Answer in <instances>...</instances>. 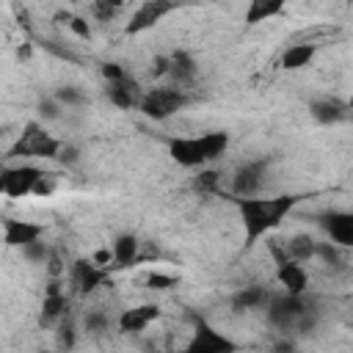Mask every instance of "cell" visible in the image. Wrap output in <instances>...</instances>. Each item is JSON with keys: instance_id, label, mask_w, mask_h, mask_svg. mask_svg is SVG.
Returning <instances> with one entry per match:
<instances>
[{"instance_id": "f546056e", "label": "cell", "mask_w": 353, "mask_h": 353, "mask_svg": "<svg viewBox=\"0 0 353 353\" xmlns=\"http://www.w3.org/2000/svg\"><path fill=\"white\" fill-rule=\"evenodd\" d=\"M69 28H72L77 36H83V39H88V33H91V30H88V25H85L83 19H77V17H72V19H69Z\"/></svg>"}, {"instance_id": "4dcf8cb0", "label": "cell", "mask_w": 353, "mask_h": 353, "mask_svg": "<svg viewBox=\"0 0 353 353\" xmlns=\"http://www.w3.org/2000/svg\"><path fill=\"white\" fill-rule=\"evenodd\" d=\"M347 108H350V110H353V94H350V99H347Z\"/></svg>"}, {"instance_id": "cb8c5ba5", "label": "cell", "mask_w": 353, "mask_h": 353, "mask_svg": "<svg viewBox=\"0 0 353 353\" xmlns=\"http://www.w3.org/2000/svg\"><path fill=\"white\" fill-rule=\"evenodd\" d=\"M146 284H149L152 290H168V287L176 284V279H174V276H165V273H152V276L146 279Z\"/></svg>"}, {"instance_id": "5b68a950", "label": "cell", "mask_w": 353, "mask_h": 353, "mask_svg": "<svg viewBox=\"0 0 353 353\" xmlns=\"http://www.w3.org/2000/svg\"><path fill=\"white\" fill-rule=\"evenodd\" d=\"M270 254L276 256V279H279V284L290 292V295H303V290L309 287V276H306V270L298 265V259H290V254H287V248H281V245H270Z\"/></svg>"}, {"instance_id": "7c38bea8", "label": "cell", "mask_w": 353, "mask_h": 353, "mask_svg": "<svg viewBox=\"0 0 353 353\" xmlns=\"http://www.w3.org/2000/svg\"><path fill=\"white\" fill-rule=\"evenodd\" d=\"M157 317H160V306H154V303L132 306V309H124V312L119 314V328L127 331V334L143 331V328H146L152 320H157Z\"/></svg>"}, {"instance_id": "8fae6325", "label": "cell", "mask_w": 353, "mask_h": 353, "mask_svg": "<svg viewBox=\"0 0 353 353\" xmlns=\"http://www.w3.org/2000/svg\"><path fill=\"white\" fill-rule=\"evenodd\" d=\"M44 234L41 223H30V221H6V245L11 248H25L28 243H36Z\"/></svg>"}, {"instance_id": "52a82bcc", "label": "cell", "mask_w": 353, "mask_h": 353, "mask_svg": "<svg viewBox=\"0 0 353 353\" xmlns=\"http://www.w3.org/2000/svg\"><path fill=\"white\" fill-rule=\"evenodd\" d=\"M41 168L36 165H8L0 176V188L6 196L11 199H19V196H28L36 190V182L41 179Z\"/></svg>"}, {"instance_id": "d4e9b609", "label": "cell", "mask_w": 353, "mask_h": 353, "mask_svg": "<svg viewBox=\"0 0 353 353\" xmlns=\"http://www.w3.org/2000/svg\"><path fill=\"white\" fill-rule=\"evenodd\" d=\"M85 328L88 331H105L108 328V317L99 314V312H88L85 314Z\"/></svg>"}, {"instance_id": "8992f818", "label": "cell", "mask_w": 353, "mask_h": 353, "mask_svg": "<svg viewBox=\"0 0 353 353\" xmlns=\"http://www.w3.org/2000/svg\"><path fill=\"white\" fill-rule=\"evenodd\" d=\"M179 8V0H143L135 11H132V17H130V22H127V33L130 36H135V33H143V30H149V28H154L163 17H168L171 11H176Z\"/></svg>"}, {"instance_id": "f1b7e54d", "label": "cell", "mask_w": 353, "mask_h": 353, "mask_svg": "<svg viewBox=\"0 0 353 353\" xmlns=\"http://www.w3.org/2000/svg\"><path fill=\"white\" fill-rule=\"evenodd\" d=\"M97 265H102V268H108L110 262H113V248H99L94 256H91Z\"/></svg>"}, {"instance_id": "e0dca14e", "label": "cell", "mask_w": 353, "mask_h": 353, "mask_svg": "<svg viewBox=\"0 0 353 353\" xmlns=\"http://www.w3.org/2000/svg\"><path fill=\"white\" fill-rule=\"evenodd\" d=\"M287 0H248V11H245V25H259L265 19H273L284 11Z\"/></svg>"}, {"instance_id": "4fadbf2b", "label": "cell", "mask_w": 353, "mask_h": 353, "mask_svg": "<svg viewBox=\"0 0 353 353\" xmlns=\"http://www.w3.org/2000/svg\"><path fill=\"white\" fill-rule=\"evenodd\" d=\"M262 176H265V165L262 163H245L237 168L234 174V182H232V190L234 196H254L262 185Z\"/></svg>"}, {"instance_id": "9a60e30c", "label": "cell", "mask_w": 353, "mask_h": 353, "mask_svg": "<svg viewBox=\"0 0 353 353\" xmlns=\"http://www.w3.org/2000/svg\"><path fill=\"white\" fill-rule=\"evenodd\" d=\"M66 306H69V301H66V295L61 292V287H58V281H52V284L47 287V295H44V303H41V323H44V325H50V323H55L58 317H63V314H66Z\"/></svg>"}, {"instance_id": "484cf974", "label": "cell", "mask_w": 353, "mask_h": 353, "mask_svg": "<svg viewBox=\"0 0 353 353\" xmlns=\"http://www.w3.org/2000/svg\"><path fill=\"white\" fill-rule=\"evenodd\" d=\"M55 97H58L61 102H66V105H80V102H83V94L74 91V88H61Z\"/></svg>"}, {"instance_id": "603a6c76", "label": "cell", "mask_w": 353, "mask_h": 353, "mask_svg": "<svg viewBox=\"0 0 353 353\" xmlns=\"http://www.w3.org/2000/svg\"><path fill=\"white\" fill-rule=\"evenodd\" d=\"M121 6H124V0H94V3H91V11H94L97 19L108 22V19H113V17L119 14Z\"/></svg>"}, {"instance_id": "7402d4cb", "label": "cell", "mask_w": 353, "mask_h": 353, "mask_svg": "<svg viewBox=\"0 0 353 353\" xmlns=\"http://www.w3.org/2000/svg\"><path fill=\"white\" fill-rule=\"evenodd\" d=\"M262 303H268V292L262 287H248V290L234 295V306L237 309H259Z\"/></svg>"}, {"instance_id": "d6986e66", "label": "cell", "mask_w": 353, "mask_h": 353, "mask_svg": "<svg viewBox=\"0 0 353 353\" xmlns=\"http://www.w3.org/2000/svg\"><path fill=\"white\" fill-rule=\"evenodd\" d=\"M171 58V66H168V74L174 77V83L182 88V85H188L193 77H196V63H193V58L188 55V52H182V50H176L174 55H168Z\"/></svg>"}, {"instance_id": "83f0119b", "label": "cell", "mask_w": 353, "mask_h": 353, "mask_svg": "<svg viewBox=\"0 0 353 353\" xmlns=\"http://www.w3.org/2000/svg\"><path fill=\"white\" fill-rule=\"evenodd\" d=\"M102 77L105 80H119V77H124V69L119 63H102Z\"/></svg>"}, {"instance_id": "6da1fadb", "label": "cell", "mask_w": 353, "mask_h": 353, "mask_svg": "<svg viewBox=\"0 0 353 353\" xmlns=\"http://www.w3.org/2000/svg\"><path fill=\"white\" fill-rule=\"evenodd\" d=\"M243 229H245V243L254 245L259 237H265L270 229H276L284 215L298 204L295 196H273V199H256V196H234Z\"/></svg>"}, {"instance_id": "7a4b0ae2", "label": "cell", "mask_w": 353, "mask_h": 353, "mask_svg": "<svg viewBox=\"0 0 353 353\" xmlns=\"http://www.w3.org/2000/svg\"><path fill=\"white\" fill-rule=\"evenodd\" d=\"M229 146V132H204L196 138H174L168 143V154L185 165V168H196L204 165L210 160H218Z\"/></svg>"}, {"instance_id": "2e32d148", "label": "cell", "mask_w": 353, "mask_h": 353, "mask_svg": "<svg viewBox=\"0 0 353 353\" xmlns=\"http://www.w3.org/2000/svg\"><path fill=\"white\" fill-rule=\"evenodd\" d=\"M298 298H301V295H290V292H287V298L273 301V303H270V320L279 323V325H290L295 317H301V314H303V303H301Z\"/></svg>"}, {"instance_id": "44dd1931", "label": "cell", "mask_w": 353, "mask_h": 353, "mask_svg": "<svg viewBox=\"0 0 353 353\" xmlns=\"http://www.w3.org/2000/svg\"><path fill=\"white\" fill-rule=\"evenodd\" d=\"M284 248H287L290 259H298V262L312 259V256L317 254V243H314L309 234H295L290 243H284Z\"/></svg>"}, {"instance_id": "277c9868", "label": "cell", "mask_w": 353, "mask_h": 353, "mask_svg": "<svg viewBox=\"0 0 353 353\" xmlns=\"http://www.w3.org/2000/svg\"><path fill=\"white\" fill-rule=\"evenodd\" d=\"M61 152V141H55L50 132H44L36 121L25 124V132L11 146L8 157H55Z\"/></svg>"}, {"instance_id": "4316f807", "label": "cell", "mask_w": 353, "mask_h": 353, "mask_svg": "<svg viewBox=\"0 0 353 353\" xmlns=\"http://www.w3.org/2000/svg\"><path fill=\"white\" fill-rule=\"evenodd\" d=\"M215 182H218V174L215 171H204V174H199L196 188L199 190H210V188H215Z\"/></svg>"}, {"instance_id": "3957f363", "label": "cell", "mask_w": 353, "mask_h": 353, "mask_svg": "<svg viewBox=\"0 0 353 353\" xmlns=\"http://www.w3.org/2000/svg\"><path fill=\"white\" fill-rule=\"evenodd\" d=\"M185 105H188L185 88H179V85H160V88L143 91V99H141L138 108L143 110V116H149L154 121H163V119L174 116L179 108H185Z\"/></svg>"}, {"instance_id": "5bb4252c", "label": "cell", "mask_w": 353, "mask_h": 353, "mask_svg": "<svg viewBox=\"0 0 353 353\" xmlns=\"http://www.w3.org/2000/svg\"><path fill=\"white\" fill-rule=\"evenodd\" d=\"M331 240L342 248H353V212H331L323 221Z\"/></svg>"}, {"instance_id": "9c48e42d", "label": "cell", "mask_w": 353, "mask_h": 353, "mask_svg": "<svg viewBox=\"0 0 353 353\" xmlns=\"http://www.w3.org/2000/svg\"><path fill=\"white\" fill-rule=\"evenodd\" d=\"M105 94H108V99H110L116 108H124V110H127V108H138L141 99H143L141 85H138L135 80H130L127 74L119 77V80H108Z\"/></svg>"}, {"instance_id": "ba28073f", "label": "cell", "mask_w": 353, "mask_h": 353, "mask_svg": "<svg viewBox=\"0 0 353 353\" xmlns=\"http://www.w3.org/2000/svg\"><path fill=\"white\" fill-rule=\"evenodd\" d=\"M105 276H108V270H105L102 265H97L94 259H77V262L72 265V287H74V292H80V295L94 292V290L105 281Z\"/></svg>"}, {"instance_id": "ffe728a7", "label": "cell", "mask_w": 353, "mask_h": 353, "mask_svg": "<svg viewBox=\"0 0 353 353\" xmlns=\"http://www.w3.org/2000/svg\"><path fill=\"white\" fill-rule=\"evenodd\" d=\"M138 259V237L135 234H119L113 240V262L116 268H130Z\"/></svg>"}, {"instance_id": "30bf717a", "label": "cell", "mask_w": 353, "mask_h": 353, "mask_svg": "<svg viewBox=\"0 0 353 353\" xmlns=\"http://www.w3.org/2000/svg\"><path fill=\"white\" fill-rule=\"evenodd\" d=\"M193 353H229V350H234V342L232 339H226V336H221L218 331H212L210 325H204V323H199V328H196V334H193V339H190V345H188Z\"/></svg>"}, {"instance_id": "ac0fdd59", "label": "cell", "mask_w": 353, "mask_h": 353, "mask_svg": "<svg viewBox=\"0 0 353 353\" xmlns=\"http://www.w3.org/2000/svg\"><path fill=\"white\" fill-rule=\"evenodd\" d=\"M314 52H317V44H292V47H287L284 50V55H281V66L284 69H290V72H295V69H303V66H309V61L314 58Z\"/></svg>"}]
</instances>
